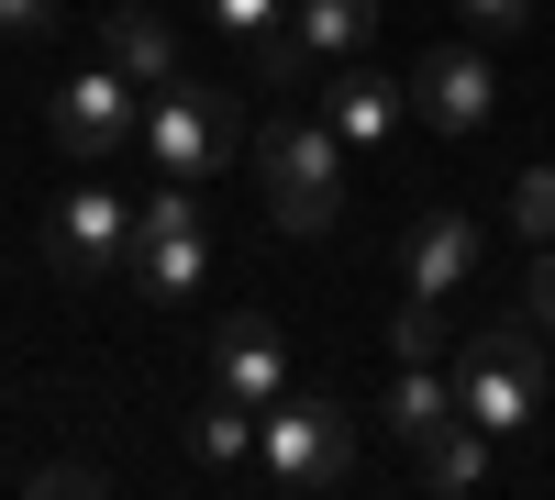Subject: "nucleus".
<instances>
[{
    "mask_svg": "<svg viewBox=\"0 0 555 500\" xmlns=\"http://www.w3.org/2000/svg\"><path fill=\"white\" fill-rule=\"evenodd\" d=\"M455 412H467L489 445H522L544 423V345H533V311L522 323H478L455 345Z\"/></svg>",
    "mask_w": 555,
    "mask_h": 500,
    "instance_id": "nucleus-1",
    "label": "nucleus"
},
{
    "mask_svg": "<svg viewBox=\"0 0 555 500\" xmlns=\"http://www.w3.org/2000/svg\"><path fill=\"white\" fill-rule=\"evenodd\" d=\"M44 256H56V279H112V267L133 256V201L112 190V178H78V190L56 201V222H44Z\"/></svg>",
    "mask_w": 555,
    "mask_h": 500,
    "instance_id": "nucleus-8",
    "label": "nucleus"
},
{
    "mask_svg": "<svg viewBox=\"0 0 555 500\" xmlns=\"http://www.w3.org/2000/svg\"><path fill=\"white\" fill-rule=\"evenodd\" d=\"M211 389H234L245 412H267V400L289 389V345H278L267 311H222L211 323Z\"/></svg>",
    "mask_w": 555,
    "mask_h": 500,
    "instance_id": "nucleus-11",
    "label": "nucleus"
},
{
    "mask_svg": "<svg viewBox=\"0 0 555 500\" xmlns=\"http://www.w3.org/2000/svg\"><path fill=\"white\" fill-rule=\"evenodd\" d=\"M455 423H467V412H455V368H434V356H423V368H400L389 400H378V434L411 445V457H423L434 434H455Z\"/></svg>",
    "mask_w": 555,
    "mask_h": 500,
    "instance_id": "nucleus-14",
    "label": "nucleus"
},
{
    "mask_svg": "<svg viewBox=\"0 0 555 500\" xmlns=\"http://www.w3.org/2000/svg\"><path fill=\"white\" fill-rule=\"evenodd\" d=\"M378 56V0H289V44H278V78L289 67H356Z\"/></svg>",
    "mask_w": 555,
    "mask_h": 500,
    "instance_id": "nucleus-10",
    "label": "nucleus"
},
{
    "mask_svg": "<svg viewBox=\"0 0 555 500\" xmlns=\"http://www.w3.org/2000/svg\"><path fill=\"white\" fill-rule=\"evenodd\" d=\"M411 112H423L444 145L489 133V112H500V67H489V44H478V34H467V44H434V56L411 67Z\"/></svg>",
    "mask_w": 555,
    "mask_h": 500,
    "instance_id": "nucleus-7",
    "label": "nucleus"
},
{
    "mask_svg": "<svg viewBox=\"0 0 555 500\" xmlns=\"http://www.w3.org/2000/svg\"><path fill=\"white\" fill-rule=\"evenodd\" d=\"M455 12H467L478 44H500V34H522V23H533V0H455Z\"/></svg>",
    "mask_w": 555,
    "mask_h": 500,
    "instance_id": "nucleus-20",
    "label": "nucleus"
},
{
    "mask_svg": "<svg viewBox=\"0 0 555 500\" xmlns=\"http://www.w3.org/2000/svg\"><path fill=\"white\" fill-rule=\"evenodd\" d=\"M201 23L234 44V56H256L278 78V44H289V0H201Z\"/></svg>",
    "mask_w": 555,
    "mask_h": 500,
    "instance_id": "nucleus-15",
    "label": "nucleus"
},
{
    "mask_svg": "<svg viewBox=\"0 0 555 500\" xmlns=\"http://www.w3.org/2000/svg\"><path fill=\"white\" fill-rule=\"evenodd\" d=\"M101 56L133 78V89H167V78H190V44H178V23L156 12V0H122L112 34H101Z\"/></svg>",
    "mask_w": 555,
    "mask_h": 500,
    "instance_id": "nucleus-13",
    "label": "nucleus"
},
{
    "mask_svg": "<svg viewBox=\"0 0 555 500\" xmlns=\"http://www.w3.org/2000/svg\"><path fill=\"white\" fill-rule=\"evenodd\" d=\"M389 356H400V368H423V356H444V300L400 290V311H389Z\"/></svg>",
    "mask_w": 555,
    "mask_h": 500,
    "instance_id": "nucleus-18",
    "label": "nucleus"
},
{
    "mask_svg": "<svg viewBox=\"0 0 555 500\" xmlns=\"http://www.w3.org/2000/svg\"><path fill=\"white\" fill-rule=\"evenodd\" d=\"M512 234H522V245H555V156L512 178Z\"/></svg>",
    "mask_w": 555,
    "mask_h": 500,
    "instance_id": "nucleus-19",
    "label": "nucleus"
},
{
    "mask_svg": "<svg viewBox=\"0 0 555 500\" xmlns=\"http://www.w3.org/2000/svg\"><path fill=\"white\" fill-rule=\"evenodd\" d=\"M467 279H478V222H467V211H423V222H411V245H400V290L455 300Z\"/></svg>",
    "mask_w": 555,
    "mask_h": 500,
    "instance_id": "nucleus-12",
    "label": "nucleus"
},
{
    "mask_svg": "<svg viewBox=\"0 0 555 500\" xmlns=\"http://www.w3.org/2000/svg\"><path fill=\"white\" fill-rule=\"evenodd\" d=\"M133 145L156 156V178L201 190V178H222L245 156V112L222 101V89H201V78H167V89H145V133H133Z\"/></svg>",
    "mask_w": 555,
    "mask_h": 500,
    "instance_id": "nucleus-3",
    "label": "nucleus"
},
{
    "mask_svg": "<svg viewBox=\"0 0 555 500\" xmlns=\"http://www.w3.org/2000/svg\"><path fill=\"white\" fill-rule=\"evenodd\" d=\"M256 190H267V222L289 245L334 234L345 222V133L334 123H267L256 133Z\"/></svg>",
    "mask_w": 555,
    "mask_h": 500,
    "instance_id": "nucleus-2",
    "label": "nucleus"
},
{
    "mask_svg": "<svg viewBox=\"0 0 555 500\" xmlns=\"http://www.w3.org/2000/svg\"><path fill=\"white\" fill-rule=\"evenodd\" d=\"M322 123L345 133V156H378L389 133L411 123V67H322Z\"/></svg>",
    "mask_w": 555,
    "mask_h": 500,
    "instance_id": "nucleus-9",
    "label": "nucleus"
},
{
    "mask_svg": "<svg viewBox=\"0 0 555 500\" xmlns=\"http://www.w3.org/2000/svg\"><path fill=\"white\" fill-rule=\"evenodd\" d=\"M56 156H122L133 133H145V89H133L112 56L101 67H67V89H56Z\"/></svg>",
    "mask_w": 555,
    "mask_h": 500,
    "instance_id": "nucleus-6",
    "label": "nucleus"
},
{
    "mask_svg": "<svg viewBox=\"0 0 555 500\" xmlns=\"http://www.w3.org/2000/svg\"><path fill=\"white\" fill-rule=\"evenodd\" d=\"M56 23V0H0V34H44Z\"/></svg>",
    "mask_w": 555,
    "mask_h": 500,
    "instance_id": "nucleus-22",
    "label": "nucleus"
},
{
    "mask_svg": "<svg viewBox=\"0 0 555 500\" xmlns=\"http://www.w3.org/2000/svg\"><path fill=\"white\" fill-rule=\"evenodd\" d=\"M522 311H533V334L555 323V245H533V290H522Z\"/></svg>",
    "mask_w": 555,
    "mask_h": 500,
    "instance_id": "nucleus-21",
    "label": "nucleus"
},
{
    "mask_svg": "<svg viewBox=\"0 0 555 500\" xmlns=\"http://www.w3.org/2000/svg\"><path fill=\"white\" fill-rule=\"evenodd\" d=\"M133 290H145L156 311H178V300H201V279H211V234H201V201L190 190H178V178H167V190L156 201H133Z\"/></svg>",
    "mask_w": 555,
    "mask_h": 500,
    "instance_id": "nucleus-5",
    "label": "nucleus"
},
{
    "mask_svg": "<svg viewBox=\"0 0 555 500\" xmlns=\"http://www.w3.org/2000/svg\"><path fill=\"white\" fill-rule=\"evenodd\" d=\"M190 457H201V467H245V457H256V412H245L234 389H211V400H201V423H190Z\"/></svg>",
    "mask_w": 555,
    "mask_h": 500,
    "instance_id": "nucleus-16",
    "label": "nucleus"
},
{
    "mask_svg": "<svg viewBox=\"0 0 555 500\" xmlns=\"http://www.w3.org/2000/svg\"><path fill=\"white\" fill-rule=\"evenodd\" d=\"M423 478H434V489H489V434H478V423L434 434V445H423Z\"/></svg>",
    "mask_w": 555,
    "mask_h": 500,
    "instance_id": "nucleus-17",
    "label": "nucleus"
},
{
    "mask_svg": "<svg viewBox=\"0 0 555 500\" xmlns=\"http://www.w3.org/2000/svg\"><path fill=\"white\" fill-rule=\"evenodd\" d=\"M256 467L278 489H345L356 467V412L345 400H322V389H278L267 412H256Z\"/></svg>",
    "mask_w": 555,
    "mask_h": 500,
    "instance_id": "nucleus-4",
    "label": "nucleus"
}]
</instances>
